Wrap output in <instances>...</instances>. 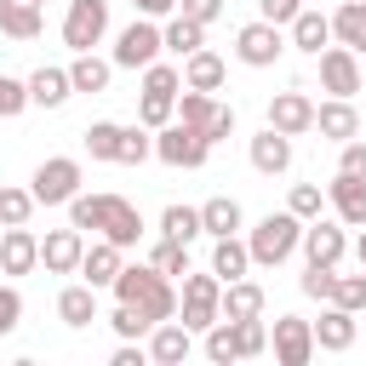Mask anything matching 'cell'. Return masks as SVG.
<instances>
[{
    "mask_svg": "<svg viewBox=\"0 0 366 366\" xmlns=\"http://www.w3.org/2000/svg\"><path fill=\"white\" fill-rule=\"evenodd\" d=\"M206 360H217V366L240 360V343H234V320H212V326H206Z\"/></svg>",
    "mask_w": 366,
    "mask_h": 366,
    "instance_id": "cell-36",
    "label": "cell"
},
{
    "mask_svg": "<svg viewBox=\"0 0 366 366\" xmlns=\"http://www.w3.org/2000/svg\"><path fill=\"white\" fill-rule=\"evenodd\" d=\"M320 86H326L332 97H355V92H360V51L326 46V51H320Z\"/></svg>",
    "mask_w": 366,
    "mask_h": 366,
    "instance_id": "cell-11",
    "label": "cell"
},
{
    "mask_svg": "<svg viewBox=\"0 0 366 366\" xmlns=\"http://www.w3.org/2000/svg\"><path fill=\"white\" fill-rule=\"evenodd\" d=\"M257 11H263L269 23H292V17L303 11V0H257Z\"/></svg>",
    "mask_w": 366,
    "mask_h": 366,
    "instance_id": "cell-52",
    "label": "cell"
},
{
    "mask_svg": "<svg viewBox=\"0 0 366 366\" xmlns=\"http://www.w3.org/2000/svg\"><path fill=\"white\" fill-rule=\"evenodd\" d=\"M320 206H326V194H320V183H292V200H286V212L292 217H320Z\"/></svg>",
    "mask_w": 366,
    "mask_h": 366,
    "instance_id": "cell-44",
    "label": "cell"
},
{
    "mask_svg": "<svg viewBox=\"0 0 366 366\" xmlns=\"http://www.w3.org/2000/svg\"><path fill=\"white\" fill-rule=\"evenodd\" d=\"M29 194H34V206H69L80 194V160H69V154L40 160L29 177Z\"/></svg>",
    "mask_w": 366,
    "mask_h": 366,
    "instance_id": "cell-3",
    "label": "cell"
},
{
    "mask_svg": "<svg viewBox=\"0 0 366 366\" xmlns=\"http://www.w3.org/2000/svg\"><path fill=\"white\" fill-rule=\"evenodd\" d=\"M74 274H86V286H97V292H103V286L120 274V246H114V240H97V246H86Z\"/></svg>",
    "mask_w": 366,
    "mask_h": 366,
    "instance_id": "cell-23",
    "label": "cell"
},
{
    "mask_svg": "<svg viewBox=\"0 0 366 366\" xmlns=\"http://www.w3.org/2000/svg\"><path fill=\"white\" fill-rule=\"evenodd\" d=\"M332 280H337V269H326V263H309V274H303V292H309V297H332Z\"/></svg>",
    "mask_w": 366,
    "mask_h": 366,
    "instance_id": "cell-50",
    "label": "cell"
},
{
    "mask_svg": "<svg viewBox=\"0 0 366 366\" xmlns=\"http://www.w3.org/2000/svg\"><path fill=\"white\" fill-rule=\"evenodd\" d=\"M80 252H86V240H80L74 223H69V229H51V234L40 240V263H46V274H74V269H80Z\"/></svg>",
    "mask_w": 366,
    "mask_h": 366,
    "instance_id": "cell-15",
    "label": "cell"
},
{
    "mask_svg": "<svg viewBox=\"0 0 366 366\" xmlns=\"http://www.w3.org/2000/svg\"><path fill=\"white\" fill-rule=\"evenodd\" d=\"M223 74H229V69H223V57H217V51H206V46L183 57V86H189V92H217V86H223Z\"/></svg>",
    "mask_w": 366,
    "mask_h": 366,
    "instance_id": "cell-27",
    "label": "cell"
},
{
    "mask_svg": "<svg viewBox=\"0 0 366 366\" xmlns=\"http://www.w3.org/2000/svg\"><path fill=\"white\" fill-rule=\"evenodd\" d=\"M109 292H114V303H132V309H143L154 326L177 315V292L166 286V274H160L154 263H132V269L120 263V274L109 280Z\"/></svg>",
    "mask_w": 366,
    "mask_h": 366,
    "instance_id": "cell-1",
    "label": "cell"
},
{
    "mask_svg": "<svg viewBox=\"0 0 366 366\" xmlns=\"http://www.w3.org/2000/svg\"><path fill=\"white\" fill-rule=\"evenodd\" d=\"M160 57V29L149 23V17H137V23H126L120 29V40H114V69H149Z\"/></svg>",
    "mask_w": 366,
    "mask_h": 366,
    "instance_id": "cell-9",
    "label": "cell"
},
{
    "mask_svg": "<svg viewBox=\"0 0 366 366\" xmlns=\"http://www.w3.org/2000/svg\"><path fill=\"white\" fill-rule=\"evenodd\" d=\"M315 326V349H326V355H343V349H355V315L349 309H326L320 320H309Z\"/></svg>",
    "mask_w": 366,
    "mask_h": 366,
    "instance_id": "cell-21",
    "label": "cell"
},
{
    "mask_svg": "<svg viewBox=\"0 0 366 366\" xmlns=\"http://www.w3.org/2000/svg\"><path fill=\"white\" fill-rule=\"evenodd\" d=\"M149 263H154L160 274H189V246H183V240H166V234H160V246L149 252Z\"/></svg>",
    "mask_w": 366,
    "mask_h": 366,
    "instance_id": "cell-42",
    "label": "cell"
},
{
    "mask_svg": "<svg viewBox=\"0 0 366 366\" xmlns=\"http://www.w3.org/2000/svg\"><path fill=\"white\" fill-rule=\"evenodd\" d=\"M154 154H160L166 166H183V172H194V166H206L212 143H206V132H194V126H183V120H166V126L154 132Z\"/></svg>",
    "mask_w": 366,
    "mask_h": 366,
    "instance_id": "cell-5",
    "label": "cell"
},
{
    "mask_svg": "<svg viewBox=\"0 0 366 366\" xmlns=\"http://www.w3.org/2000/svg\"><path fill=\"white\" fill-rule=\"evenodd\" d=\"M269 349H274L280 366H309V355H315V326L297 320V315H280L274 332H269Z\"/></svg>",
    "mask_w": 366,
    "mask_h": 366,
    "instance_id": "cell-10",
    "label": "cell"
},
{
    "mask_svg": "<svg viewBox=\"0 0 366 366\" xmlns=\"http://www.w3.org/2000/svg\"><path fill=\"white\" fill-rule=\"evenodd\" d=\"M189 349H194V332H189L183 320L149 326V360H154V366H177V360H189Z\"/></svg>",
    "mask_w": 366,
    "mask_h": 366,
    "instance_id": "cell-16",
    "label": "cell"
},
{
    "mask_svg": "<svg viewBox=\"0 0 366 366\" xmlns=\"http://www.w3.org/2000/svg\"><path fill=\"white\" fill-rule=\"evenodd\" d=\"M109 74H114V63H103L92 51H74V63H69V86L74 92H109Z\"/></svg>",
    "mask_w": 366,
    "mask_h": 366,
    "instance_id": "cell-33",
    "label": "cell"
},
{
    "mask_svg": "<svg viewBox=\"0 0 366 366\" xmlns=\"http://www.w3.org/2000/svg\"><path fill=\"white\" fill-rule=\"evenodd\" d=\"M143 92H154V97H177V92H183V69H172V63L154 57V63L143 69Z\"/></svg>",
    "mask_w": 366,
    "mask_h": 366,
    "instance_id": "cell-38",
    "label": "cell"
},
{
    "mask_svg": "<svg viewBox=\"0 0 366 366\" xmlns=\"http://www.w3.org/2000/svg\"><path fill=\"white\" fill-rule=\"evenodd\" d=\"M23 320V292L17 286H0V337H11Z\"/></svg>",
    "mask_w": 366,
    "mask_h": 366,
    "instance_id": "cell-48",
    "label": "cell"
},
{
    "mask_svg": "<svg viewBox=\"0 0 366 366\" xmlns=\"http://www.w3.org/2000/svg\"><path fill=\"white\" fill-rule=\"evenodd\" d=\"M252 166H257L263 177H280V172L292 166V137L274 132V126H263V132L252 137Z\"/></svg>",
    "mask_w": 366,
    "mask_h": 366,
    "instance_id": "cell-20",
    "label": "cell"
},
{
    "mask_svg": "<svg viewBox=\"0 0 366 366\" xmlns=\"http://www.w3.org/2000/svg\"><path fill=\"white\" fill-rule=\"evenodd\" d=\"M297 246H303V257H309V263H326V269H337V257L349 252V240H343V223H332V217H309Z\"/></svg>",
    "mask_w": 366,
    "mask_h": 366,
    "instance_id": "cell-12",
    "label": "cell"
},
{
    "mask_svg": "<svg viewBox=\"0 0 366 366\" xmlns=\"http://www.w3.org/2000/svg\"><path fill=\"white\" fill-rule=\"evenodd\" d=\"M69 69H34L29 74V103H40V109H57V103H69Z\"/></svg>",
    "mask_w": 366,
    "mask_h": 366,
    "instance_id": "cell-31",
    "label": "cell"
},
{
    "mask_svg": "<svg viewBox=\"0 0 366 366\" xmlns=\"http://www.w3.org/2000/svg\"><path fill=\"white\" fill-rule=\"evenodd\" d=\"M280 51H286V34H280V23H269V17H257V23H246V29L234 34V57H240L246 69H269Z\"/></svg>",
    "mask_w": 366,
    "mask_h": 366,
    "instance_id": "cell-8",
    "label": "cell"
},
{
    "mask_svg": "<svg viewBox=\"0 0 366 366\" xmlns=\"http://www.w3.org/2000/svg\"><path fill=\"white\" fill-rule=\"evenodd\" d=\"M234 343H240V360L263 355V349H269V326H263V315H246V320H234Z\"/></svg>",
    "mask_w": 366,
    "mask_h": 366,
    "instance_id": "cell-39",
    "label": "cell"
},
{
    "mask_svg": "<svg viewBox=\"0 0 366 366\" xmlns=\"http://www.w3.org/2000/svg\"><path fill=\"white\" fill-rule=\"evenodd\" d=\"M40 23H46V0H0V34L34 40Z\"/></svg>",
    "mask_w": 366,
    "mask_h": 366,
    "instance_id": "cell-22",
    "label": "cell"
},
{
    "mask_svg": "<svg viewBox=\"0 0 366 366\" xmlns=\"http://www.w3.org/2000/svg\"><path fill=\"white\" fill-rule=\"evenodd\" d=\"M160 234L189 246V240L200 234V206H166V212H160Z\"/></svg>",
    "mask_w": 366,
    "mask_h": 366,
    "instance_id": "cell-35",
    "label": "cell"
},
{
    "mask_svg": "<svg viewBox=\"0 0 366 366\" xmlns=\"http://www.w3.org/2000/svg\"><path fill=\"white\" fill-rule=\"evenodd\" d=\"M206 46V23H194V17H172L166 29H160V51H177V57H189V51H200Z\"/></svg>",
    "mask_w": 366,
    "mask_h": 366,
    "instance_id": "cell-30",
    "label": "cell"
},
{
    "mask_svg": "<svg viewBox=\"0 0 366 366\" xmlns=\"http://www.w3.org/2000/svg\"><path fill=\"white\" fill-rule=\"evenodd\" d=\"M332 40L349 51H366V0H343L332 11Z\"/></svg>",
    "mask_w": 366,
    "mask_h": 366,
    "instance_id": "cell-28",
    "label": "cell"
},
{
    "mask_svg": "<svg viewBox=\"0 0 366 366\" xmlns=\"http://www.w3.org/2000/svg\"><path fill=\"white\" fill-rule=\"evenodd\" d=\"M200 234H240V200H229V194H212L206 206H200Z\"/></svg>",
    "mask_w": 366,
    "mask_h": 366,
    "instance_id": "cell-32",
    "label": "cell"
},
{
    "mask_svg": "<svg viewBox=\"0 0 366 366\" xmlns=\"http://www.w3.org/2000/svg\"><path fill=\"white\" fill-rule=\"evenodd\" d=\"M315 132H320V137H332V143H349V137H360V114H355V103H349V97L315 103Z\"/></svg>",
    "mask_w": 366,
    "mask_h": 366,
    "instance_id": "cell-19",
    "label": "cell"
},
{
    "mask_svg": "<svg viewBox=\"0 0 366 366\" xmlns=\"http://www.w3.org/2000/svg\"><path fill=\"white\" fill-rule=\"evenodd\" d=\"M172 114H177V97H154V92H143V97H137V120H143L149 132H160Z\"/></svg>",
    "mask_w": 366,
    "mask_h": 366,
    "instance_id": "cell-43",
    "label": "cell"
},
{
    "mask_svg": "<svg viewBox=\"0 0 366 366\" xmlns=\"http://www.w3.org/2000/svg\"><path fill=\"white\" fill-rule=\"evenodd\" d=\"M103 34H109V0H69L63 46H69V51H92Z\"/></svg>",
    "mask_w": 366,
    "mask_h": 366,
    "instance_id": "cell-7",
    "label": "cell"
},
{
    "mask_svg": "<svg viewBox=\"0 0 366 366\" xmlns=\"http://www.w3.org/2000/svg\"><path fill=\"white\" fill-rule=\"evenodd\" d=\"M143 355L149 349H132V337H120V349L109 355V366H143Z\"/></svg>",
    "mask_w": 366,
    "mask_h": 366,
    "instance_id": "cell-53",
    "label": "cell"
},
{
    "mask_svg": "<svg viewBox=\"0 0 366 366\" xmlns=\"http://www.w3.org/2000/svg\"><path fill=\"white\" fill-rule=\"evenodd\" d=\"M40 263V240L29 234V223H11L0 234V274H29Z\"/></svg>",
    "mask_w": 366,
    "mask_h": 366,
    "instance_id": "cell-17",
    "label": "cell"
},
{
    "mask_svg": "<svg viewBox=\"0 0 366 366\" xmlns=\"http://www.w3.org/2000/svg\"><path fill=\"white\" fill-rule=\"evenodd\" d=\"M109 326H114V337H149V315L143 309H132V303H114V315H109Z\"/></svg>",
    "mask_w": 366,
    "mask_h": 366,
    "instance_id": "cell-46",
    "label": "cell"
},
{
    "mask_svg": "<svg viewBox=\"0 0 366 366\" xmlns=\"http://www.w3.org/2000/svg\"><path fill=\"white\" fill-rule=\"evenodd\" d=\"M177 11L194 17V23H217L223 17V0H177Z\"/></svg>",
    "mask_w": 366,
    "mask_h": 366,
    "instance_id": "cell-51",
    "label": "cell"
},
{
    "mask_svg": "<svg viewBox=\"0 0 366 366\" xmlns=\"http://www.w3.org/2000/svg\"><path fill=\"white\" fill-rule=\"evenodd\" d=\"M223 320H246V315H263V286L257 280H223V297H217Z\"/></svg>",
    "mask_w": 366,
    "mask_h": 366,
    "instance_id": "cell-24",
    "label": "cell"
},
{
    "mask_svg": "<svg viewBox=\"0 0 366 366\" xmlns=\"http://www.w3.org/2000/svg\"><path fill=\"white\" fill-rule=\"evenodd\" d=\"M137 6V17H166V11H177V0H132Z\"/></svg>",
    "mask_w": 366,
    "mask_h": 366,
    "instance_id": "cell-54",
    "label": "cell"
},
{
    "mask_svg": "<svg viewBox=\"0 0 366 366\" xmlns=\"http://www.w3.org/2000/svg\"><path fill=\"white\" fill-rule=\"evenodd\" d=\"M355 257H360V269H366V223H360V246H355Z\"/></svg>",
    "mask_w": 366,
    "mask_h": 366,
    "instance_id": "cell-55",
    "label": "cell"
},
{
    "mask_svg": "<svg viewBox=\"0 0 366 366\" xmlns=\"http://www.w3.org/2000/svg\"><path fill=\"white\" fill-rule=\"evenodd\" d=\"M326 303H337V309L360 315V309H366V269H360V274H337V280H332V297H326Z\"/></svg>",
    "mask_w": 366,
    "mask_h": 366,
    "instance_id": "cell-37",
    "label": "cell"
},
{
    "mask_svg": "<svg viewBox=\"0 0 366 366\" xmlns=\"http://www.w3.org/2000/svg\"><path fill=\"white\" fill-rule=\"evenodd\" d=\"M343 154H337V172L343 177H366V143L360 137H349V143H337Z\"/></svg>",
    "mask_w": 366,
    "mask_h": 366,
    "instance_id": "cell-49",
    "label": "cell"
},
{
    "mask_svg": "<svg viewBox=\"0 0 366 366\" xmlns=\"http://www.w3.org/2000/svg\"><path fill=\"white\" fill-rule=\"evenodd\" d=\"M246 269H252L246 240H240V234H217V246H212V274H217V280H240Z\"/></svg>",
    "mask_w": 366,
    "mask_h": 366,
    "instance_id": "cell-29",
    "label": "cell"
},
{
    "mask_svg": "<svg viewBox=\"0 0 366 366\" xmlns=\"http://www.w3.org/2000/svg\"><path fill=\"white\" fill-rule=\"evenodd\" d=\"M297 240H303V217L269 212V217H257V229L246 234V252H252V263L274 269V263H286V257L297 252Z\"/></svg>",
    "mask_w": 366,
    "mask_h": 366,
    "instance_id": "cell-2",
    "label": "cell"
},
{
    "mask_svg": "<svg viewBox=\"0 0 366 366\" xmlns=\"http://www.w3.org/2000/svg\"><path fill=\"white\" fill-rule=\"evenodd\" d=\"M326 200H332V212H337V223H349V229H360L366 223V177H332L326 183Z\"/></svg>",
    "mask_w": 366,
    "mask_h": 366,
    "instance_id": "cell-18",
    "label": "cell"
},
{
    "mask_svg": "<svg viewBox=\"0 0 366 366\" xmlns=\"http://www.w3.org/2000/svg\"><path fill=\"white\" fill-rule=\"evenodd\" d=\"M217 297H223V280L217 274H183V303H177V315H183V326L189 332H206L212 320H223V309H217Z\"/></svg>",
    "mask_w": 366,
    "mask_h": 366,
    "instance_id": "cell-6",
    "label": "cell"
},
{
    "mask_svg": "<svg viewBox=\"0 0 366 366\" xmlns=\"http://www.w3.org/2000/svg\"><path fill=\"white\" fill-rule=\"evenodd\" d=\"M23 109H29V80L0 74V120H11V114H23Z\"/></svg>",
    "mask_w": 366,
    "mask_h": 366,
    "instance_id": "cell-47",
    "label": "cell"
},
{
    "mask_svg": "<svg viewBox=\"0 0 366 366\" xmlns=\"http://www.w3.org/2000/svg\"><path fill=\"white\" fill-rule=\"evenodd\" d=\"M97 234H103V240H114L120 252H126V246H137V234H143L137 206H132L126 194H109V200H103V223H97Z\"/></svg>",
    "mask_w": 366,
    "mask_h": 366,
    "instance_id": "cell-13",
    "label": "cell"
},
{
    "mask_svg": "<svg viewBox=\"0 0 366 366\" xmlns=\"http://www.w3.org/2000/svg\"><path fill=\"white\" fill-rule=\"evenodd\" d=\"M177 120L183 126H194V132H206V143H223L229 132H234V109H223L212 92H177Z\"/></svg>",
    "mask_w": 366,
    "mask_h": 366,
    "instance_id": "cell-4",
    "label": "cell"
},
{
    "mask_svg": "<svg viewBox=\"0 0 366 366\" xmlns=\"http://www.w3.org/2000/svg\"><path fill=\"white\" fill-rule=\"evenodd\" d=\"M86 149H92V160H114L120 126H114V120H92V126H86Z\"/></svg>",
    "mask_w": 366,
    "mask_h": 366,
    "instance_id": "cell-41",
    "label": "cell"
},
{
    "mask_svg": "<svg viewBox=\"0 0 366 366\" xmlns=\"http://www.w3.org/2000/svg\"><path fill=\"white\" fill-rule=\"evenodd\" d=\"M269 126L286 132V137H303V132H315V103H309L303 92H274V103H269Z\"/></svg>",
    "mask_w": 366,
    "mask_h": 366,
    "instance_id": "cell-14",
    "label": "cell"
},
{
    "mask_svg": "<svg viewBox=\"0 0 366 366\" xmlns=\"http://www.w3.org/2000/svg\"><path fill=\"white\" fill-rule=\"evenodd\" d=\"M154 154V132L149 126H120V149H114V160L120 166H143Z\"/></svg>",
    "mask_w": 366,
    "mask_h": 366,
    "instance_id": "cell-34",
    "label": "cell"
},
{
    "mask_svg": "<svg viewBox=\"0 0 366 366\" xmlns=\"http://www.w3.org/2000/svg\"><path fill=\"white\" fill-rule=\"evenodd\" d=\"M29 217H34V194H29V189H6V183H0V229L29 223Z\"/></svg>",
    "mask_w": 366,
    "mask_h": 366,
    "instance_id": "cell-40",
    "label": "cell"
},
{
    "mask_svg": "<svg viewBox=\"0 0 366 366\" xmlns=\"http://www.w3.org/2000/svg\"><path fill=\"white\" fill-rule=\"evenodd\" d=\"M292 46H297V51H309V57H320V51L332 46V17H320V11H309V6H303V11L292 17Z\"/></svg>",
    "mask_w": 366,
    "mask_h": 366,
    "instance_id": "cell-26",
    "label": "cell"
},
{
    "mask_svg": "<svg viewBox=\"0 0 366 366\" xmlns=\"http://www.w3.org/2000/svg\"><path fill=\"white\" fill-rule=\"evenodd\" d=\"M103 200H109V194H74V200H69V223H74L80 234L97 229V223H103Z\"/></svg>",
    "mask_w": 366,
    "mask_h": 366,
    "instance_id": "cell-45",
    "label": "cell"
},
{
    "mask_svg": "<svg viewBox=\"0 0 366 366\" xmlns=\"http://www.w3.org/2000/svg\"><path fill=\"white\" fill-rule=\"evenodd\" d=\"M57 320L74 326V332L92 326V320H97V286H86V280H80V286H63V292H57Z\"/></svg>",
    "mask_w": 366,
    "mask_h": 366,
    "instance_id": "cell-25",
    "label": "cell"
}]
</instances>
